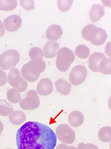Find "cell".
<instances>
[{"label": "cell", "mask_w": 111, "mask_h": 149, "mask_svg": "<svg viewBox=\"0 0 111 149\" xmlns=\"http://www.w3.org/2000/svg\"><path fill=\"white\" fill-rule=\"evenodd\" d=\"M10 122L12 124L18 126L26 120V116L23 111L16 110L13 111L8 116Z\"/></svg>", "instance_id": "obj_18"}, {"label": "cell", "mask_w": 111, "mask_h": 149, "mask_svg": "<svg viewBox=\"0 0 111 149\" xmlns=\"http://www.w3.org/2000/svg\"><path fill=\"white\" fill-rule=\"evenodd\" d=\"M19 53L14 49L7 50L0 55V68L10 70L16 66L20 59Z\"/></svg>", "instance_id": "obj_3"}, {"label": "cell", "mask_w": 111, "mask_h": 149, "mask_svg": "<svg viewBox=\"0 0 111 149\" xmlns=\"http://www.w3.org/2000/svg\"><path fill=\"white\" fill-rule=\"evenodd\" d=\"M40 104V100L38 93L35 90H29L26 97L21 100L19 105L24 110H32L37 108Z\"/></svg>", "instance_id": "obj_6"}, {"label": "cell", "mask_w": 111, "mask_h": 149, "mask_svg": "<svg viewBox=\"0 0 111 149\" xmlns=\"http://www.w3.org/2000/svg\"><path fill=\"white\" fill-rule=\"evenodd\" d=\"M4 128V125L2 122L0 120V136L1 133L3 131Z\"/></svg>", "instance_id": "obj_35"}, {"label": "cell", "mask_w": 111, "mask_h": 149, "mask_svg": "<svg viewBox=\"0 0 111 149\" xmlns=\"http://www.w3.org/2000/svg\"><path fill=\"white\" fill-rule=\"evenodd\" d=\"M21 73L23 77L29 82H33L37 80L40 76V74L36 75L32 73L29 71L26 63L22 67L21 70Z\"/></svg>", "instance_id": "obj_20"}, {"label": "cell", "mask_w": 111, "mask_h": 149, "mask_svg": "<svg viewBox=\"0 0 111 149\" xmlns=\"http://www.w3.org/2000/svg\"><path fill=\"white\" fill-rule=\"evenodd\" d=\"M107 37V34L105 31L99 27V31L97 36L91 43L95 45H100L105 42Z\"/></svg>", "instance_id": "obj_26"}, {"label": "cell", "mask_w": 111, "mask_h": 149, "mask_svg": "<svg viewBox=\"0 0 111 149\" xmlns=\"http://www.w3.org/2000/svg\"><path fill=\"white\" fill-rule=\"evenodd\" d=\"M84 117L83 114L78 111H72L68 116V121L70 125L77 127L81 126L83 123Z\"/></svg>", "instance_id": "obj_16"}, {"label": "cell", "mask_w": 111, "mask_h": 149, "mask_svg": "<svg viewBox=\"0 0 111 149\" xmlns=\"http://www.w3.org/2000/svg\"><path fill=\"white\" fill-rule=\"evenodd\" d=\"M77 149H99V148L97 146L92 143H88L85 144L81 142L78 144Z\"/></svg>", "instance_id": "obj_30"}, {"label": "cell", "mask_w": 111, "mask_h": 149, "mask_svg": "<svg viewBox=\"0 0 111 149\" xmlns=\"http://www.w3.org/2000/svg\"><path fill=\"white\" fill-rule=\"evenodd\" d=\"M14 109L12 105L6 100H0V115L3 116H8Z\"/></svg>", "instance_id": "obj_23"}, {"label": "cell", "mask_w": 111, "mask_h": 149, "mask_svg": "<svg viewBox=\"0 0 111 149\" xmlns=\"http://www.w3.org/2000/svg\"><path fill=\"white\" fill-rule=\"evenodd\" d=\"M99 138L103 142H108L111 140V128L110 126H105L101 128L98 133Z\"/></svg>", "instance_id": "obj_21"}, {"label": "cell", "mask_w": 111, "mask_h": 149, "mask_svg": "<svg viewBox=\"0 0 111 149\" xmlns=\"http://www.w3.org/2000/svg\"><path fill=\"white\" fill-rule=\"evenodd\" d=\"M28 54L31 60L40 61L42 60L43 56V52L40 48L34 47L30 50Z\"/></svg>", "instance_id": "obj_27"}, {"label": "cell", "mask_w": 111, "mask_h": 149, "mask_svg": "<svg viewBox=\"0 0 111 149\" xmlns=\"http://www.w3.org/2000/svg\"><path fill=\"white\" fill-rule=\"evenodd\" d=\"M53 90V83L48 78L41 79L37 84V92L40 95H48L52 93Z\"/></svg>", "instance_id": "obj_9"}, {"label": "cell", "mask_w": 111, "mask_h": 149, "mask_svg": "<svg viewBox=\"0 0 111 149\" xmlns=\"http://www.w3.org/2000/svg\"><path fill=\"white\" fill-rule=\"evenodd\" d=\"M19 3L22 7L26 10H29L35 9L33 0H20Z\"/></svg>", "instance_id": "obj_29"}, {"label": "cell", "mask_w": 111, "mask_h": 149, "mask_svg": "<svg viewBox=\"0 0 111 149\" xmlns=\"http://www.w3.org/2000/svg\"><path fill=\"white\" fill-rule=\"evenodd\" d=\"M75 53L78 57L85 59L88 58L90 54L89 48L84 45L81 44L77 46L75 50Z\"/></svg>", "instance_id": "obj_24"}, {"label": "cell", "mask_w": 111, "mask_h": 149, "mask_svg": "<svg viewBox=\"0 0 111 149\" xmlns=\"http://www.w3.org/2000/svg\"><path fill=\"white\" fill-rule=\"evenodd\" d=\"M87 75L86 68L82 65H77L71 69L69 75V81L72 85L78 86L84 81Z\"/></svg>", "instance_id": "obj_7"}, {"label": "cell", "mask_w": 111, "mask_h": 149, "mask_svg": "<svg viewBox=\"0 0 111 149\" xmlns=\"http://www.w3.org/2000/svg\"><path fill=\"white\" fill-rule=\"evenodd\" d=\"M56 137L61 142L68 144L73 143L75 139L74 130L68 124H62L55 129Z\"/></svg>", "instance_id": "obj_4"}, {"label": "cell", "mask_w": 111, "mask_h": 149, "mask_svg": "<svg viewBox=\"0 0 111 149\" xmlns=\"http://www.w3.org/2000/svg\"><path fill=\"white\" fill-rule=\"evenodd\" d=\"M22 20L21 17L17 15H12L8 16L3 21L4 28L10 32L16 31L21 27Z\"/></svg>", "instance_id": "obj_8"}, {"label": "cell", "mask_w": 111, "mask_h": 149, "mask_svg": "<svg viewBox=\"0 0 111 149\" xmlns=\"http://www.w3.org/2000/svg\"><path fill=\"white\" fill-rule=\"evenodd\" d=\"M73 2V0H59L57 1V5L60 10L65 12L70 9Z\"/></svg>", "instance_id": "obj_28"}, {"label": "cell", "mask_w": 111, "mask_h": 149, "mask_svg": "<svg viewBox=\"0 0 111 149\" xmlns=\"http://www.w3.org/2000/svg\"><path fill=\"white\" fill-rule=\"evenodd\" d=\"M6 149H12L10 148H6Z\"/></svg>", "instance_id": "obj_36"}, {"label": "cell", "mask_w": 111, "mask_h": 149, "mask_svg": "<svg viewBox=\"0 0 111 149\" xmlns=\"http://www.w3.org/2000/svg\"><path fill=\"white\" fill-rule=\"evenodd\" d=\"M63 33L61 26L55 24H52L49 27L45 32L48 39L53 41L57 40L60 38Z\"/></svg>", "instance_id": "obj_14"}, {"label": "cell", "mask_w": 111, "mask_h": 149, "mask_svg": "<svg viewBox=\"0 0 111 149\" xmlns=\"http://www.w3.org/2000/svg\"><path fill=\"white\" fill-rule=\"evenodd\" d=\"M99 31V27L93 24H89L85 26L81 32L83 38L91 43L96 38Z\"/></svg>", "instance_id": "obj_10"}, {"label": "cell", "mask_w": 111, "mask_h": 149, "mask_svg": "<svg viewBox=\"0 0 111 149\" xmlns=\"http://www.w3.org/2000/svg\"><path fill=\"white\" fill-rule=\"evenodd\" d=\"M6 96L8 100L12 103H18L21 100L20 92L17 89L14 88L8 91Z\"/></svg>", "instance_id": "obj_22"}, {"label": "cell", "mask_w": 111, "mask_h": 149, "mask_svg": "<svg viewBox=\"0 0 111 149\" xmlns=\"http://www.w3.org/2000/svg\"><path fill=\"white\" fill-rule=\"evenodd\" d=\"M4 26L0 19V37H2L5 33Z\"/></svg>", "instance_id": "obj_33"}, {"label": "cell", "mask_w": 111, "mask_h": 149, "mask_svg": "<svg viewBox=\"0 0 111 149\" xmlns=\"http://www.w3.org/2000/svg\"><path fill=\"white\" fill-rule=\"evenodd\" d=\"M55 149H77V148L75 147L68 146L64 143H61L58 145Z\"/></svg>", "instance_id": "obj_32"}, {"label": "cell", "mask_w": 111, "mask_h": 149, "mask_svg": "<svg viewBox=\"0 0 111 149\" xmlns=\"http://www.w3.org/2000/svg\"><path fill=\"white\" fill-rule=\"evenodd\" d=\"M59 48V44L53 41H49L43 47V55L46 58L55 57Z\"/></svg>", "instance_id": "obj_12"}, {"label": "cell", "mask_w": 111, "mask_h": 149, "mask_svg": "<svg viewBox=\"0 0 111 149\" xmlns=\"http://www.w3.org/2000/svg\"><path fill=\"white\" fill-rule=\"evenodd\" d=\"M75 57L74 53L69 48L66 47L60 48L57 53L56 60L57 68L61 72L66 71L74 61Z\"/></svg>", "instance_id": "obj_2"}, {"label": "cell", "mask_w": 111, "mask_h": 149, "mask_svg": "<svg viewBox=\"0 0 111 149\" xmlns=\"http://www.w3.org/2000/svg\"><path fill=\"white\" fill-rule=\"evenodd\" d=\"M17 5V0H0V10H12L16 8Z\"/></svg>", "instance_id": "obj_25"}, {"label": "cell", "mask_w": 111, "mask_h": 149, "mask_svg": "<svg viewBox=\"0 0 111 149\" xmlns=\"http://www.w3.org/2000/svg\"><path fill=\"white\" fill-rule=\"evenodd\" d=\"M26 63L30 72L34 74L40 75L45 70L46 68V63L42 60H31Z\"/></svg>", "instance_id": "obj_13"}, {"label": "cell", "mask_w": 111, "mask_h": 149, "mask_svg": "<svg viewBox=\"0 0 111 149\" xmlns=\"http://www.w3.org/2000/svg\"><path fill=\"white\" fill-rule=\"evenodd\" d=\"M110 42H108L107 44H106V47L105 48H106L105 50V53L108 56H110L109 55V54L110 55V54L109 53V43H110Z\"/></svg>", "instance_id": "obj_34"}, {"label": "cell", "mask_w": 111, "mask_h": 149, "mask_svg": "<svg viewBox=\"0 0 111 149\" xmlns=\"http://www.w3.org/2000/svg\"><path fill=\"white\" fill-rule=\"evenodd\" d=\"M106 56L103 53L95 52L92 53L90 56L88 65L90 69L92 72H99L98 66L101 61Z\"/></svg>", "instance_id": "obj_11"}, {"label": "cell", "mask_w": 111, "mask_h": 149, "mask_svg": "<svg viewBox=\"0 0 111 149\" xmlns=\"http://www.w3.org/2000/svg\"><path fill=\"white\" fill-rule=\"evenodd\" d=\"M8 79L10 86L17 89L20 92L24 91L27 88V82L20 75L19 70L17 68H14L10 70Z\"/></svg>", "instance_id": "obj_5"}, {"label": "cell", "mask_w": 111, "mask_h": 149, "mask_svg": "<svg viewBox=\"0 0 111 149\" xmlns=\"http://www.w3.org/2000/svg\"><path fill=\"white\" fill-rule=\"evenodd\" d=\"M98 72L105 75L111 73V58L106 57L102 60L98 66Z\"/></svg>", "instance_id": "obj_19"}, {"label": "cell", "mask_w": 111, "mask_h": 149, "mask_svg": "<svg viewBox=\"0 0 111 149\" xmlns=\"http://www.w3.org/2000/svg\"><path fill=\"white\" fill-rule=\"evenodd\" d=\"M54 86L57 91L62 95H67L71 91V84L67 81L61 78H59L55 82Z\"/></svg>", "instance_id": "obj_17"}, {"label": "cell", "mask_w": 111, "mask_h": 149, "mask_svg": "<svg viewBox=\"0 0 111 149\" xmlns=\"http://www.w3.org/2000/svg\"><path fill=\"white\" fill-rule=\"evenodd\" d=\"M104 7L99 4L92 5L89 15L90 18L93 23L97 22L104 15Z\"/></svg>", "instance_id": "obj_15"}, {"label": "cell", "mask_w": 111, "mask_h": 149, "mask_svg": "<svg viewBox=\"0 0 111 149\" xmlns=\"http://www.w3.org/2000/svg\"><path fill=\"white\" fill-rule=\"evenodd\" d=\"M17 149H54L57 137L48 126L29 121L18 130L16 136Z\"/></svg>", "instance_id": "obj_1"}, {"label": "cell", "mask_w": 111, "mask_h": 149, "mask_svg": "<svg viewBox=\"0 0 111 149\" xmlns=\"http://www.w3.org/2000/svg\"><path fill=\"white\" fill-rule=\"evenodd\" d=\"M8 77L6 72L0 69V86L4 85L7 82Z\"/></svg>", "instance_id": "obj_31"}]
</instances>
